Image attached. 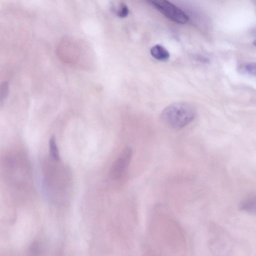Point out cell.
<instances>
[{"instance_id": "obj_4", "label": "cell", "mask_w": 256, "mask_h": 256, "mask_svg": "<svg viewBox=\"0 0 256 256\" xmlns=\"http://www.w3.org/2000/svg\"><path fill=\"white\" fill-rule=\"evenodd\" d=\"M150 53L153 58L160 61H166L170 58V54L167 50L160 44L153 46L150 50Z\"/></svg>"}, {"instance_id": "obj_3", "label": "cell", "mask_w": 256, "mask_h": 256, "mask_svg": "<svg viewBox=\"0 0 256 256\" xmlns=\"http://www.w3.org/2000/svg\"><path fill=\"white\" fill-rule=\"evenodd\" d=\"M132 150L125 148L114 162L110 170V176L114 179L120 178L128 166L132 156Z\"/></svg>"}, {"instance_id": "obj_2", "label": "cell", "mask_w": 256, "mask_h": 256, "mask_svg": "<svg viewBox=\"0 0 256 256\" xmlns=\"http://www.w3.org/2000/svg\"><path fill=\"white\" fill-rule=\"evenodd\" d=\"M148 2L168 18L176 23L184 24L189 20L188 16L182 10L168 1L156 0Z\"/></svg>"}, {"instance_id": "obj_7", "label": "cell", "mask_w": 256, "mask_h": 256, "mask_svg": "<svg viewBox=\"0 0 256 256\" xmlns=\"http://www.w3.org/2000/svg\"><path fill=\"white\" fill-rule=\"evenodd\" d=\"M9 86L8 84L6 82H3L0 86V105L3 104L6 100L8 92Z\"/></svg>"}, {"instance_id": "obj_1", "label": "cell", "mask_w": 256, "mask_h": 256, "mask_svg": "<svg viewBox=\"0 0 256 256\" xmlns=\"http://www.w3.org/2000/svg\"><path fill=\"white\" fill-rule=\"evenodd\" d=\"M196 116L195 108L186 102H176L170 104L164 109L161 115L165 123L176 129L188 124L194 119Z\"/></svg>"}, {"instance_id": "obj_6", "label": "cell", "mask_w": 256, "mask_h": 256, "mask_svg": "<svg viewBox=\"0 0 256 256\" xmlns=\"http://www.w3.org/2000/svg\"><path fill=\"white\" fill-rule=\"evenodd\" d=\"M50 152L52 158L56 161L60 160V155L58 149L56 140L54 136H51L49 140Z\"/></svg>"}, {"instance_id": "obj_8", "label": "cell", "mask_w": 256, "mask_h": 256, "mask_svg": "<svg viewBox=\"0 0 256 256\" xmlns=\"http://www.w3.org/2000/svg\"><path fill=\"white\" fill-rule=\"evenodd\" d=\"M256 64L254 62H250L242 66V69L244 72L252 76H256Z\"/></svg>"}, {"instance_id": "obj_9", "label": "cell", "mask_w": 256, "mask_h": 256, "mask_svg": "<svg viewBox=\"0 0 256 256\" xmlns=\"http://www.w3.org/2000/svg\"><path fill=\"white\" fill-rule=\"evenodd\" d=\"M128 6L123 3L120 4L116 10V14L118 17L123 18L126 17L128 14Z\"/></svg>"}, {"instance_id": "obj_5", "label": "cell", "mask_w": 256, "mask_h": 256, "mask_svg": "<svg viewBox=\"0 0 256 256\" xmlns=\"http://www.w3.org/2000/svg\"><path fill=\"white\" fill-rule=\"evenodd\" d=\"M240 208L250 214L256 213V198L254 196H250L244 198L240 204Z\"/></svg>"}]
</instances>
